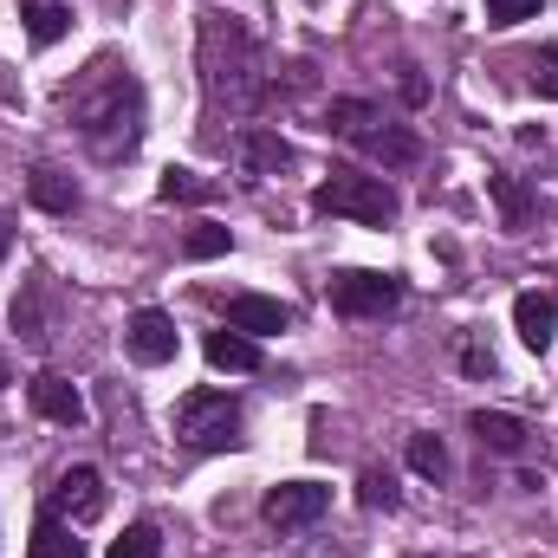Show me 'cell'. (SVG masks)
<instances>
[{"instance_id":"1","label":"cell","mask_w":558,"mask_h":558,"mask_svg":"<svg viewBox=\"0 0 558 558\" xmlns=\"http://www.w3.org/2000/svg\"><path fill=\"white\" fill-rule=\"evenodd\" d=\"M59 105H65V118L92 137L98 156H131L143 137V85L118 65V59H98L78 85H65L59 92Z\"/></svg>"},{"instance_id":"2","label":"cell","mask_w":558,"mask_h":558,"mask_svg":"<svg viewBox=\"0 0 558 558\" xmlns=\"http://www.w3.org/2000/svg\"><path fill=\"white\" fill-rule=\"evenodd\" d=\"M202 92L208 105H228V111H260L274 98V78H267V59L254 46V33L234 20V13H202Z\"/></svg>"},{"instance_id":"3","label":"cell","mask_w":558,"mask_h":558,"mask_svg":"<svg viewBox=\"0 0 558 558\" xmlns=\"http://www.w3.org/2000/svg\"><path fill=\"white\" fill-rule=\"evenodd\" d=\"M331 131L344 143H357L364 156H377V162H390V169H410L422 162V137L410 124H390L377 105H364V98H338L331 105Z\"/></svg>"},{"instance_id":"4","label":"cell","mask_w":558,"mask_h":558,"mask_svg":"<svg viewBox=\"0 0 558 558\" xmlns=\"http://www.w3.org/2000/svg\"><path fill=\"white\" fill-rule=\"evenodd\" d=\"M397 208H403L397 189L384 175H364V169H331L312 189V215H344V221H364V228H390Z\"/></svg>"},{"instance_id":"5","label":"cell","mask_w":558,"mask_h":558,"mask_svg":"<svg viewBox=\"0 0 558 558\" xmlns=\"http://www.w3.org/2000/svg\"><path fill=\"white\" fill-rule=\"evenodd\" d=\"M175 435H182L189 448H202V454L241 448V403H234L228 390H189V397L175 403Z\"/></svg>"},{"instance_id":"6","label":"cell","mask_w":558,"mask_h":558,"mask_svg":"<svg viewBox=\"0 0 558 558\" xmlns=\"http://www.w3.org/2000/svg\"><path fill=\"white\" fill-rule=\"evenodd\" d=\"M397 305H403V279L397 274H371V267L331 274V312H344V318H384Z\"/></svg>"},{"instance_id":"7","label":"cell","mask_w":558,"mask_h":558,"mask_svg":"<svg viewBox=\"0 0 558 558\" xmlns=\"http://www.w3.org/2000/svg\"><path fill=\"white\" fill-rule=\"evenodd\" d=\"M260 513H267V526H279V533H299V526H312V520L331 513V487L325 481H279L274 494L260 500Z\"/></svg>"},{"instance_id":"8","label":"cell","mask_w":558,"mask_h":558,"mask_svg":"<svg viewBox=\"0 0 558 558\" xmlns=\"http://www.w3.org/2000/svg\"><path fill=\"white\" fill-rule=\"evenodd\" d=\"M46 507H52L59 520H78V526L98 520V513H105V474H98V468H65Z\"/></svg>"},{"instance_id":"9","label":"cell","mask_w":558,"mask_h":558,"mask_svg":"<svg viewBox=\"0 0 558 558\" xmlns=\"http://www.w3.org/2000/svg\"><path fill=\"white\" fill-rule=\"evenodd\" d=\"M124 344H131L137 364H169V357H175V318L156 312V305H143L137 318L124 325Z\"/></svg>"},{"instance_id":"10","label":"cell","mask_w":558,"mask_h":558,"mask_svg":"<svg viewBox=\"0 0 558 558\" xmlns=\"http://www.w3.org/2000/svg\"><path fill=\"white\" fill-rule=\"evenodd\" d=\"M228 325L247 331V338H274V331L292 325V312H286L279 299H260V292H234V299H228Z\"/></svg>"},{"instance_id":"11","label":"cell","mask_w":558,"mask_h":558,"mask_svg":"<svg viewBox=\"0 0 558 558\" xmlns=\"http://www.w3.org/2000/svg\"><path fill=\"white\" fill-rule=\"evenodd\" d=\"M513 325H520V344H526V351H553L558 299L553 292H520V299H513Z\"/></svg>"},{"instance_id":"12","label":"cell","mask_w":558,"mask_h":558,"mask_svg":"<svg viewBox=\"0 0 558 558\" xmlns=\"http://www.w3.org/2000/svg\"><path fill=\"white\" fill-rule=\"evenodd\" d=\"M26 397H33V410H39V416L59 422V428H78V422H85V397H78L65 377H52V371H46V377H33V390H26Z\"/></svg>"},{"instance_id":"13","label":"cell","mask_w":558,"mask_h":558,"mask_svg":"<svg viewBox=\"0 0 558 558\" xmlns=\"http://www.w3.org/2000/svg\"><path fill=\"white\" fill-rule=\"evenodd\" d=\"M202 351H208V364H215V371H234V377L260 371V344H254L247 331H234V325L208 331V338H202Z\"/></svg>"},{"instance_id":"14","label":"cell","mask_w":558,"mask_h":558,"mask_svg":"<svg viewBox=\"0 0 558 558\" xmlns=\"http://www.w3.org/2000/svg\"><path fill=\"white\" fill-rule=\"evenodd\" d=\"M468 428H474V441H481V448H494V454H520V448H526V435H533L526 422L507 416V410H474Z\"/></svg>"},{"instance_id":"15","label":"cell","mask_w":558,"mask_h":558,"mask_svg":"<svg viewBox=\"0 0 558 558\" xmlns=\"http://www.w3.org/2000/svg\"><path fill=\"white\" fill-rule=\"evenodd\" d=\"M241 162H247V175H279V169H292L299 156H292V143H279L274 131L247 124V131H241Z\"/></svg>"},{"instance_id":"16","label":"cell","mask_w":558,"mask_h":558,"mask_svg":"<svg viewBox=\"0 0 558 558\" xmlns=\"http://www.w3.org/2000/svg\"><path fill=\"white\" fill-rule=\"evenodd\" d=\"M20 20H26V39L33 46H59L72 33V7L65 0H20Z\"/></svg>"},{"instance_id":"17","label":"cell","mask_w":558,"mask_h":558,"mask_svg":"<svg viewBox=\"0 0 558 558\" xmlns=\"http://www.w3.org/2000/svg\"><path fill=\"white\" fill-rule=\"evenodd\" d=\"M26 558H85V546L72 539V526H65L52 507H39V520H33V539H26Z\"/></svg>"},{"instance_id":"18","label":"cell","mask_w":558,"mask_h":558,"mask_svg":"<svg viewBox=\"0 0 558 558\" xmlns=\"http://www.w3.org/2000/svg\"><path fill=\"white\" fill-rule=\"evenodd\" d=\"M33 202L46 208V215H72L78 208V189H72V175H59V169H33Z\"/></svg>"},{"instance_id":"19","label":"cell","mask_w":558,"mask_h":558,"mask_svg":"<svg viewBox=\"0 0 558 558\" xmlns=\"http://www.w3.org/2000/svg\"><path fill=\"white\" fill-rule=\"evenodd\" d=\"M487 195L500 202V221H507V228H526V221H533V195H526L513 175H487Z\"/></svg>"},{"instance_id":"20","label":"cell","mask_w":558,"mask_h":558,"mask_svg":"<svg viewBox=\"0 0 558 558\" xmlns=\"http://www.w3.org/2000/svg\"><path fill=\"white\" fill-rule=\"evenodd\" d=\"M156 195H162V202H208L215 189H208V182H202L195 169H162V182H156Z\"/></svg>"},{"instance_id":"21","label":"cell","mask_w":558,"mask_h":558,"mask_svg":"<svg viewBox=\"0 0 558 558\" xmlns=\"http://www.w3.org/2000/svg\"><path fill=\"white\" fill-rule=\"evenodd\" d=\"M357 500H364L371 513H397V500H403V494H397V481H390L384 468H364V481H357Z\"/></svg>"},{"instance_id":"22","label":"cell","mask_w":558,"mask_h":558,"mask_svg":"<svg viewBox=\"0 0 558 558\" xmlns=\"http://www.w3.org/2000/svg\"><path fill=\"white\" fill-rule=\"evenodd\" d=\"M111 558H162V533L137 520V526H124V539H111Z\"/></svg>"},{"instance_id":"23","label":"cell","mask_w":558,"mask_h":558,"mask_svg":"<svg viewBox=\"0 0 558 558\" xmlns=\"http://www.w3.org/2000/svg\"><path fill=\"white\" fill-rule=\"evenodd\" d=\"M410 468L428 474V481L448 474V448H441V435H410Z\"/></svg>"},{"instance_id":"24","label":"cell","mask_w":558,"mask_h":558,"mask_svg":"<svg viewBox=\"0 0 558 558\" xmlns=\"http://www.w3.org/2000/svg\"><path fill=\"white\" fill-rule=\"evenodd\" d=\"M228 247H234V241H228V228H195V234L182 241V254H189V260H215V254H228Z\"/></svg>"},{"instance_id":"25","label":"cell","mask_w":558,"mask_h":558,"mask_svg":"<svg viewBox=\"0 0 558 558\" xmlns=\"http://www.w3.org/2000/svg\"><path fill=\"white\" fill-rule=\"evenodd\" d=\"M481 13H487V26H520L539 13V0H481Z\"/></svg>"},{"instance_id":"26","label":"cell","mask_w":558,"mask_h":558,"mask_svg":"<svg viewBox=\"0 0 558 558\" xmlns=\"http://www.w3.org/2000/svg\"><path fill=\"white\" fill-rule=\"evenodd\" d=\"M533 92H539V98H558V46L533 52Z\"/></svg>"},{"instance_id":"27","label":"cell","mask_w":558,"mask_h":558,"mask_svg":"<svg viewBox=\"0 0 558 558\" xmlns=\"http://www.w3.org/2000/svg\"><path fill=\"white\" fill-rule=\"evenodd\" d=\"M461 371H468V377H494L500 364H494V351H487L481 338H461Z\"/></svg>"},{"instance_id":"28","label":"cell","mask_w":558,"mask_h":558,"mask_svg":"<svg viewBox=\"0 0 558 558\" xmlns=\"http://www.w3.org/2000/svg\"><path fill=\"white\" fill-rule=\"evenodd\" d=\"M7 247H13V228H7V221H0V260H7Z\"/></svg>"},{"instance_id":"29","label":"cell","mask_w":558,"mask_h":558,"mask_svg":"<svg viewBox=\"0 0 558 558\" xmlns=\"http://www.w3.org/2000/svg\"><path fill=\"white\" fill-rule=\"evenodd\" d=\"M7 384H13V377H7V364H0V390H7Z\"/></svg>"}]
</instances>
